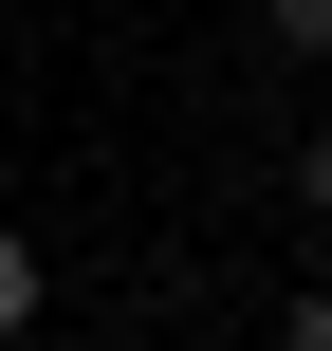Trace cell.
Here are the masks:
<instances>
[{
	"mask_svg": "<svg viewBox=\"0 0 332 351\" xmlns=\"http://www.w3.org/2000/svg\"><path fill=\"white\" fill-rule=\"evenodd\" d=\"M277 185H296V204H314V222H332V130H314V148H296V167H277Z\"/></svg>",
	"mask_w": 332,
	"mask_h": 351,
	"instance_id": "obj_3",
	"label": "cell"
},
{
	"mask_svg": "<svg viewBox=\"0 0 332 351\" xmlns=\"http://www.w3.org/2000/svg\"><path fill=\"white\" fill-rule=\"evenodd\" d=\"M277 351H332V278H314V296H296V315H277Z\"/></svg>",
	"mask_w": 332,
	"mask_h": 351,
	"instance_id": "obj_4",
	"label": "cell"
},
{
	"mask_svg": "<svg viewBox=\"0 0 332 351\" xmlns=\"http://www.w3.org/2000/svg\"><path fill=\"white\" fill-rule=\"evenodd\" d=\"M259 37H277L296 74H332V0H259Z\"/></svg>",
	"mask_w": 332,
	"mask_h": 351,
	"instance_id": "obj_2",
	"label": "cell"
},
{
	"mask_svg": "<svg viewBox=\"0 0 332 351\" xmlns=\"http://www.w3.org/2000/svg\"><path fill=\"white\" fill-rule=\"evenodd\" d=\"M37 315H55V278H37V241L0 222V351H37Z\"/></svg>",
	"mask_w": 332,
	"mask_h": 351,
	"instance_id": "obj_1",
	"label": "cell"
}]
</instances>
